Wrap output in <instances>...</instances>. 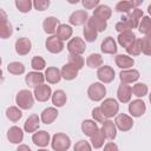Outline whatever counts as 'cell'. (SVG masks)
Listing matches in <instances>:
<instances>
[{
	"instance_id": "1",
	"label": "cell",
	"mask_w": 151,
	"mask_h": 151,
	"mask_svg": "<svg viewBox=\"0 0 151 151\" xmlns=\"http://www.w3.org/2000/svg\"><path fill=\"white\" fill-rule=\"evenodd\" d=\"M15 104L21 110H31L34 104V94L28 90H20L15 96Z\"/></svg>"
},
{
	"instance_id": "2",
	"label": "cell",
	"mask_w": 151,
	"mask_h": 151,
	"mask_svg": "<svg viewBox=\"0 0 151 151\" xmlns=\"http://www.w3.org/2000/svg\"><path fill=\"white\" fill-rule=\"evenodd\" d=\"M51 146L54 151H66L71 147V138L63 132L53 134L51 139Z\"/></svg>"
},
{
	"instance_id": "3",
	"label": "cell",
	"mask_w": 151,
	"mask_h": 151,
	"mask_svg": "<svg viewBox=\"0 0 151 151\" xmlns=\"http://www.w3.org/2000/svg\"><path fill=\"white\" fill-rule=\"evenodd\" d=\"M106 96V87L101 81L92 83L87 88V97L92 101H100Z\"/></svg>"
},
{
	"instance_id": "4",
	"label": "cell",
	"mask_w": 151,
	"mask_h": 151,
	"mask_svg": "<svg viewBox=\"0 0 151 151\" xmlns=\"http://www.w3.org/2000/svg\"><path fill=\"white\" fill-rule=\"evenodd\" d=\"M100 107H101V110H103V112H104V114L107 119L117 116L118 111H119V104L114 98L104 99L103 103L100 104Z\"/></svg>"
},
{
	"instance_id": "5",
	"label": "cell",
	"mask_w": 151,
	"mask_h": 151,
	"mask_svg": "<svg viewBox=\"0 0 151 151\" xmlns=\"http://www.w3.org/2000/svg\"><path fill=\"white\" fill-rule=\"evenodd\" d=\"M45 47H46V50L50 52V53H52V54H58V53H60V52H63V50H64V41L57 35V34H52V35H50L47 39H46V41H45Z\"/></svg>"
},
{
	"instance_id": "6",
	"label": "cell",
	"mask_w": 151,
	"mask_h": 151,
	"mask_svg": "<svg viewBox=\"0 0 151 151\" xmlns=\"http://www.w3.org/2000/svg\"><path fill=\"white\" fill-rule=\"evenodd\" d=\"M114 77H116L114 70L109 65H104V66L101 65L99 68H97V78L103 84L112 83L114 80Z\"/></svg>"
},
{
	"instance_id": "7",
	"label": "cell",
	"mask_w": 151,
	"mask_h": 151,
	"mask_svg": "<svg viewBox=\"0 0 151 151\" xmlns=\"http://www.w3.org/2000/svg\"><path fill=\"white\" fill-rule=\"evenodd\" d=\"M114 124L119 131L126 132L132 129L133 126V119L132 116H127L125 113H118L114 118Z\"/></svg>"
},
{
	"instance_id": "8",
	"label": "cell",
	"mask_w": 151,
	"mask_h": 151,
	"mask_svg": "<svg viewBox=\"0 0 151 151\" xmlns=\"http://www.w3.org/2000/svg\"><path fill=\"white\" fill-rule=\"evenodd\" d=\"M143 15H144L143 11L139 9L138 7H134L132 11H130L129 13H126V15L123 17L122 19L125 20L131 26V28L133 29V28H138V25H139L142 18H143Z\"/></svg>"
},
{
	"instance_id": "9",
	"label": "cell",
	"mask_w": 151,
	"mask_h": 151,
	"mask_svg": "<svg viewBox=\"0 0 151 151\" xmlns=\"http://www.w3.org/2000/svg\"><path fill=\"white\" fill-rule=\"evenodd\" d=\"M68 53H74V54H83L86 50V44L85 40H83L79 37L71 38L66 45Z\"/></svg>"
},
{
	"instance_id": "10",
	"label": "cell",
	"mask_w": 151,
	"mask_h": 151,
	"mask_svg": "<svg viewBox=\"0 0 151 151\" xmlns=\"http://www.w3.org/2000/svg\"><path fill=\"white\" fill-rule=\"evenodd\" d=\"M45 74H42L40 71H32V72H28L26 76H25V83L28 87H37L41 84H44L45 81Z\"/></svg>"
},
{
	"instance_id": "11",
	"label": "cell",
	"mask_w": 151,
	"mask_h": 151,
	"mask_svg": "<svg viewBox=\"0 0 151 151\" xmlns=\"http://www.w3.org/2000/svg\"><path fill=\"white\" fill-rule=\"evenodd\" d=\"M32 142L38 147H46L51 143V136L45 130H37L32 134Z\"/></svg>"
},
{
	"instance_id": "12",
	"label": "cell",
	"mask_w": 151,
	"mask_h": 151,
	"mask_svg": "<svg viewBox=\"0 0 151 151\" xmlns=\"http://www.w3.org/2000/svg\"><path fill=\"white\" fill-rule=\"evenodd\" d=\"M34 98L40 101V103H45L51 97H52V88L50 85H46V84H41L37 87H34Z\"/></svg>"
},
{
	"instance_id": "13",
	"label": "cell",
	"mask_w": 151,
	"mask_h": 151,
	"mask_svg": "<svg viewBox=\"0 0 151 151\" xmlns=\"http://www.w3.org/2000/svg\"><path fill=\"white\" fill-rule=\"evenodd\" d=\"M145 111H146V105L142 99H134V100L130 101V104H129V113L132 117H134V118L142 117L145 113Z\"/></svg>"
},
{
	"instance_id": "14",
	"label": "cell",
	"mask_w": 151,
	"mask_h": 151,
	"mask_svg": "<svg viewBox=\"0 0 151 151\" xmlns=\"http://www.w3.org/2000/svg\"><path fill=\"white\" fill-rule=\"evenodd\" d=\"M140 74H139V71L138 70H134V68H126V70H122L120 73H119V79L122 83H125V84H132V83H136L138 79H139Z\"/></svg>"
},
{
	"instance_id": "15",
	"label": "cell",
	"mask_w": 151,
	"mask_h": 151,
	"mask_svg": "<svg viewBox=\"0 0 151 151\" xmlns=\"http://www.w3.org/2000/svg\"><path fill=\"white\" fill-rule=\"evenodd\" d=\"M88 13L84 9H78V11H74L70 18H68V22L72 25V26H80V25H85V22H87L88 20Z\"/></svg>"
},
{
	"instance_id": "16",
	"label": "cell",
	"mask_w": 151,
	"mask_h": 151,
	"mask_svg": "<svg viewBox=\"0 0 151 151\" xmlns=\"http://www.w3.org/2000/svg\"><path fill=\"white\" fill-rule=\"evenodd\" d=\"M131 97H132V87L129 84L120 83V85L118 86V90H117L118 100L123 104H126V103H130Z\"/></svg>"
},
{
	"instance_id": "17",
	"label": "cell",
	"mask_w": 151,
	"mask_h": 151,
	"mask_svg": "<svg viewBox=\"0 0 151 151\" xmlns=\"http://www.w3.org/2000/svg\"><path fill=\"white\" fill-rule=\"evenodd\" d=\"M14 47H15V52L19 55H26V54H28L31 52L32 42H31V40L28 38L22 37V38H19V39L15 40Z\"/></svg>"
},
{
	"instance_id": "18",
	"label": "cell",
	"mask_w": 151,
	"mask_h": 151,
	"mask_svg": "<svg viewBox=\"0 0 151 151\" xmlns=\"http://www.w3.org/2000/svg\"><path fill=\"white\" fill-rule=\"evenodd\" d=\"M117 130L118 129H117L114 122L110 120V118L103 122L101 131L104 132V134H105V137H106L107 140H114L116 139V137H117Z\"/></svg>"
},
{
	"instance_id": "19",
	"label": "cell",
	"mask_w": 151,
	"mask_h": 151,
	"mask_svg": "<svg viewBox=\"0 0 151 151\" xmlns=\"http://www.w3.org/2000/svg\"><path fill=\"white\" fill-rule=\"evenodd\" d=\"M40 117L35 113L31 114L26 122L24 123V131L27 133H34L37 130H39V125H40Z\"/></svg>"
},
{
	"instance_id": "20",
	"label": "cell",
	"mask_w": 151,
	"mask_h": 151,
	"mask_svg": "<svg viewBox=\"0 0 151 151\" xmlns=\"http://www.w3.org/2000/svg\"><path fill=\"white\" fill-rule=\"evenodd\" d=\"M100 51L104 54H116L118 51L117 42L112 37H106L100 44Z\"/></svg>"
},
{
	"instance_id": "21",
	"label": "cell",
	"mask_w": 151,
	"mask_h": 151,
	"mask_svg": "<svg viewBox=\"0 0 151 151\" xmlns=\"http://www.w3.org/2000/svg\"><path fill=\"white\" fill-rule=\"evenodd\" d=\"M7 139L12 144H20L24 140V131L19 126H11L7 131Z\"/></svg>"
},
{
	"instance_id": "22",
	"label": "cell",
	"mask_w": 151,
	"mask_h": 151,
	"mask_svg": "<svg viewBox=\"0 0 151 151\" xmlns=\"http://www.w3.org/2000/svg\"><path fill=\"white\" fill-rule=\"evenodd\" d=\"M60 25L59 20L55 18V17H47L45 18V20L42 21V28H44V32L46 34H55L57 33V29H58V26Z\"/></svg>"
},
{
	"instance_id": "23",
	"label": "cell",
	"mask_w": 151,
	"mask_h": 151,
	"mask_svg": "<svg viewBox=\"0 0 151 151\" xmlns=\"http://www.w3.org/2000/svg\"><path fill=\"white\" fill-rule=\"evenodd\" d=\"M1 26H0V37L1 39H7L13 34V26L9 21H7V17L4 9H1Z\"/></svg>"
},
{
	"instance_id": "24",
	"label": "cell",
	"mask_w": 151,
	"mask_h": 151,
	"mask_svg": "<svg viewBox=\"0 0 151 151\" xmlns=\"http://www.w3.org/2000/svg\"><path fill=\"white\" fill-rule=\"evenodd\" d=\"M61 70L54 66H50L45 71V79L50 84H58L61 80Z\"/></svg>"
},
{
	"instance_id": "25",
	"label": "cell",
	"mask_w": 151,
	"mask_h": 151,
	"mask_svg": "<svg viewBox=\"0 0 151 151\" xmlns=\"http://www.w3.org/2000/svg\"><path fill=\"white\" fill-rule=\"evenodd\" d=\"M58 110H57V107L54 106H51V107H46V109H44L42 110V112H41V114H40V119H41V122L44 123V124H46V125H48V124H52L55 119H57V117H58Z\"/></svg>"
},
{
	"instance_id": "26",
	"label": "cell",
	"mask_w": 151,
	"mask_h": 151,
	"mask_svg": "<svg viewBox=\"0 0 151 151\" xmlns=\"http://www.w3.org/2000/svg\"><path fill=\"white\" fill-rule=\"evenodd\" d=\"M114 63L116 65L122 68V70H126V68H131L134 65V60L131 55L129 54H117L114 58Z\"/></svg>"
},
{
	"instance_id": "27",
	"label": "cell",
	"mask_w": 151,
	"mask_h": 151,
	"mask_svg": "<svg viewBox=\"0 0 151 151\" xmlns=\"http://www.w3.org/2000/svg\"><path fill=\"white\" fill-rule=\"evenodd\" d=\"M136 39H137V38H136V34H134V33L132 32V29H131V31H125V32L119 33V35H118V38H117V41H118V44H119L122 47L127 48Z\"/></svg>"
},
{
	"instance_id": "28",
	"label": "cell",
	"mask_w": 151,
	"mask_h": 151,
	"mask_svg": "<svg viewBox=\"0 0 151 151\" xmlns=\"http://www.w3.org/2000/svg\"><path fill=\"white\" fill-rule=\"evenodd\" d=\"M78 72H79V70L76 66H73V65H71L68 63L65 64L61 67V77L65 80H73V79H76L78 77Z\"/></svg>"
},
{
	"instance_id": "29",
	"label": "cell",
	"mask_w": 151,
	"mask_h": 151,
	"mask_svg": "<svg viewBox=\"0 0 151 151\" xmlns=\"http://www.w3.org/2000/svg\"><path fill=\"white\" fill-rule=\"evenodd\" d=\"M98 125H97V123H96V120L93 119V120H91V119H85V120H83V123H81V131H83V133L85 134V136H87V137H91V136H93L97 131H98Z\"/></svg>"
},
{
	"instance_id": "30",
	"label": "cell",
	"mask_w": 151,
	"mask_h": 151,
	"mask_svg": "<svg viewBox=\"0 0 151 151\" xmlns=\"http://www.w3.org/2000/svg\"><path fill=\"white\" fill-rule=\"evenodd\" d=\"M93 15H96V17L107 21L111 18V15H112V9L107 5H98L93 9Z\"/></svg>"
},
{
	"instance_id": "31",
	"label": "cell",
	"mask_w": 151,
	"mask_h": 151,
	"mask_svg": "<svg viewBox=\"0 0 151 151\" xmlns=\"http://www.w3.org/2000/svg\"><path fill=\"white\" fill-rule=\"evenodd\" d=\"M51 99H52V104L55 107H63L67 101V96L64 90H57L52 93Z\"/></svg>"
},
{
	"instance_id": "32",
	"label": "cell",
	"mask_w": 151,
	"mask_h": 151,
	"mask_svg": "<svg viewBox=\"0 0 151 151\" xmlns=\"http://www.w3.org/2000/svg\"><path fill=\"white\" fill-rule=\"evenodd\" d=\"M73 34V28L71 25H67V24H60L58 26V29H57V35L63 40V41H66V40H70L71 37Z\"/></svg>"
},
{
	"instance_id": "33",
	"label": "cell",
	"mask_w": 151,
	"mask_h": 151,
	"mask_svg": "<svg viewBox=\"0 0 151 151\" xmlns=\"http://www.w3.org/2000/svg\"><path fill=\"white\" fill-rule=\"evenodd\" d=\"M106 137L104 134V132L101 131V129H98V131L90 137V143L92 145L93 149H100L104 146V142H105Z\"/></svg>"
},
{
	"instance_id": "34",
	"label": "cell",
	"mask_w": 151,
	"mask_h": 151,
	"mask_svg": "<svg viewBox=\"0 0 151 151\" xmlns=\"http://www.w3.org/2000/svg\"><path fill=\"white\" fill-rule=\"evenodd\" d=\"M98 31L91 26L88 22H86V25L84 26V29H83V34H84V38H85V41L87 42H93L97 40L98 38Z\"/></svg>"
},
{
	"instance_id": "35",
	"label": "cell",
	"mask_w": 151,
	"mask_h": 151,
	"mask_svg": "<svg viewBox=\"0 0 151 151\" xmlns=\"http://www.w3.org/2000/svg\"><path fill=\"white\" fill-rule=\"evenodd\" d=\"M6 117L7 119H9L12 123H17L21 119L22 117V111L19 106H9L6 110Z\"/></svg>"
},
{
	"instance_id": "36",
	"label": "cell",
	"mask_w": 151,
	"mask_h": 151,
	"mask_svg": "<svg viewBox=\"0 0 151 151\" xmlns=\"http://www.w3.org/2000/svg\"><path fill=\"white\" fill-rule=\"evenodd\" d=\"M87 22L91 26H93L98 32H104L107 28V21L106 20H103V19H100V18L93 15V14H92V17L88 18Z\"/></svg>"
},
{
	"instance_id": "37",
	"label": "cell",
	"mask_w": 151,
	"mask_h": 151,
	"mask_svg": "<svg viewBox=\"0 0 151 151\" xmlns=\"http://www.w3.org/2000/svg\"><path fill=\"white\" fill-rule=\"evenodd\" d=\"M86 65L90 68H99L103 65V58L99 53H91L86 58Z\"/></svg>"
},
{
	"instance_id": "38",
	"label": "cell",
	"mask_w": 151,
	"mask_h": 151,
	"mask_svg": "<svg viewBox=\"0 0 151 151\" xmlns=\"http://www.w3.org/2000/svg\"><path fill=\"white\" fill-rule=\"evenodd\" d=\"M149 93V87L144 83H136L132 86V94L137 98H143Z\"/></svg>"
},
{
	"instance_id": "39",
	"label": "cell",
	"mask_w": 151,
	"mask_h": 151,
	"mask_svg": "<svg viewBox=\"0 0 151 151\" xmlns=\"http://www.w3.org/2000/svg\"><path fill=\"white\" fill-rule=\"evenodd\" d=\"M7 71L11 74L20 76V74L25 73V65L22 63H19V61H12L7 65Z\"/></svg>"
},
{
	"instance_id": "40",
	"label": "cell",
	"mask_w": 151,
	"mask_h": 151,
	"mask_svg": "<svg viewBox=\"0 0 151 151\" xmlns=\"http://www.w3.org/2000/svg\"><path fill=\"white\" fill-rule=\"evenodd\" d=\"M67 63L76 66L78 70H81L84 67V64H85V60L84 58L81 57V54H74V53H70L68 57H67Z\"/></svg>"
},
{
	"instance_id": "41",
	"label": "cell",
	"mask_w": 151,
	"mask_h": 151,
	"mask_svg": "<svg viewBox=\"0 0 151 151\" xmlns=\"http://www.w3.org/2000/svg\"><path fill=\"white\" fill-rule=\"evenodd\" d=\"M14 4L20 13H28L33 7V0H14Z\"/></svg>"
},
{
	"instance_id": "42",
	"label": "cell",
	"mask_w": 151,
	"mask_h": 151,
	"mask_svg": "<svg viewBox=\"0 0 151 151\" xmlns=\"http://www.w3.org/2000/svg\"><path fill=\"white\" fill-rule=\"evenodd\" d=\"M127 54L131 57H137L142 53V39H136L127 48H125Z\"/></svg>"
},
{
	"instance_id": "43",
	"label": "cell",
	"mask_w": 151,
	"mask_h": 151,
	"mask_svg": "<svg viewBox=\"0 0 151 151\" xmlns=\"http://www.w3.org/2000/svg\"><path fill=\"white\" fill-rule=\"evenodd\" d=\"M133 8H134V7L132 6V4H131L129 0H122V1L117 2L116 7H114L116 12H118V13H129V12L132 11Z\"/></svg>"
},
{
	"instance_id": "44",
	"label": "cell",
	"mask_w": 151,
	"mask_h": 151,
	"mask_svg": "<svg viewBox=\"0 0 151 151\" xmlns=\"http://www.w3.org/2000/svg\"><path fill=\"white\" fill-rule=\"evenodd\" d=\"M151 28V17L149 15H143L139 25H138V31L142 33V34H146L149 32V29Z\"/></svg>"
},
{
	"instance_id": "45",
	"label": "cell",
	"mask_w": 151,
	"mask_h": 151,
	"mask_svg": "<svg viewBox=\"0 0 151 151\" xmlns=\"http://www.w3.org/2000/svg\"><path fill=\"white\" fill-rule=\"evenodd\" d=\"M46 66V61L42 57H39V55H35L32 58L31 60V67L34 70V71H41L44 70Z\"/></svg>"
},
{
	"instance_id": "46",
	"label": "cell",
	"mask_w": 151,
	"mask_h": 151,
	"mask_svg": "<svg viewBox=\"0 0 151 151\" xmlns=\"http://www.w3.org/2000/svg\"><path fill=\"white\" fill-rule=\"evenodd\" d=\"M92 118H93L97 123H101V124H103L104 120L107 119V118L105 117V114H104V112H103V110H101L100 106L94 107V109L92 110Z\"/></svg>"
},
{
	"instance_id": "47",
	"label": "cell",
	"mask_w": 151,
	"mask_h": 151,
	"mask_svg": "<svg viewBox=\"0 0 151 151\" xmlns=\"http://www.w3.org/2000/svg\"><path fill=\"white\" fill-rule=\"evenodd\" d=\"M50 4H51L50 0H33V7L39 12L46 11L50 7Z\"/></svg>"
},
{
	"instance_id": "48",
	"label": "cell",
	"mask_w": 151,
	"mask_h": 151,
	"mask_svg": "<svg viewBox=\"0 0 151 151\" xmlns=\"http://www.w3.org/2000/svg\"><path fill=\"white\" fill-rule=\"evenodd\" d=\"M142 52L145 55L151 57V39L147 37L142 38Z\"/></svg>"
},
{
	"instance_id": "49",
	"label": "cell",
	"mask_w": 151,
	"mask_h": 151,
	"mask_svg": "<svg viewBox=\"0 0 151 151\" xmlns=\"http://www.w3.org/2000/svg\"><path fill=\"white\" fill-rule=\"evenodd\" d=\"M74 151H90L92 149V145L86 140H79L73 146Z\"/></svg>"
},
{
	"instance_id": "50",
	"label": "cell",
	"mask_w": 151,
	"mask_h": 151,
	"mask_svg": "<svg viewBox=\"0 0 151 151\" xmlns=\"http://www.w3.org/2000/svg\"><path fill=\"white\" fill-rule=\"evenodd\" d=\"M114 28H116V31L118 32V33H122V32H125V31H131L132 28H131V26L125 21V20H120V21H118L117 24H116V26H114Z\"/></svg>"
},
{
	"instance_id": "51",
	"label": "cell",
	"mask_w": 151,
	"mask_h": 151,
	"mask_svg": "<svg viewBox=\"0 0 151 151\" xmlns=\"http://www.w3.org/2000/svg\"><path fill=\"white\" fill-rule=\"evenodd\" d=\"M99 2L100 0H81V5L85 9H94Z\"/></svg>"
},
{
	"instance_id": "52",
	"label": "cell",
	"mask_w": 151,
	"mask_h": 151,
	"mask_svg": "<svg viewBox=\"0 0 151 151\" xmlns=\"http://www.w3.org/2000/svg\"><path fill=\"white\" fill-rule=\"evenodd\" d=\"M104 150H106V151H109V150H114V151H117L118 150V146L114 144V143H112V140L111 142H109L107 144H105L104 145Z\"/></svg>"
},
{
	"instance_id": "53",
	"label": "cell",
	"mask_w": 151,
	"mask_h": 151,
	"mask_svg": "<svg viewBox=\"0 0 151 151\" xmlns=\"http://www.w3.org/2000/svg\"><path fill=\"white\" fill-rule=\"evenodd\" d=\"M129 1L132 4L133 7H139V6L144 2V0H129Z\"/></svg>"
},
{
	"instance_id": "54",
	"label": "cell",
	"mask_w": 151,
	"mask_h": 151,
	"mask_svg": "<svg viewBox=\"0 0 151 151\" xmlns=\"http://www.w3.org/2000/svg\"><path fill=\"white\" fill-rule=\"evenodd\" d=\"M21 150H26V151H31V149H29V146H27V145H19V146H18V151H21Z\"/></svg>"
},
{
	"instance_id": "55",
	"label": "cell",
	"mask_w": 151,
	"mask_h": 151,
	"mask_svg": "<svg viewBox=\"0 0 151 151\" xmlns=\"http://www.w3.org/2000/svg\"><path fill=\"white\" fill-rule=\"evenodd\" d=\"M68 4H71V5H76V4H78L80 0H66Z\"/></svg>"
},
{
	"instance_id": "56",
	"label": "cell",
	"mask_w": 151,
	"mask_h": 151,
	"mask_svg": "<svg viewBox=\"0 0 151 151\" xmlns=\"http://www.w3.org/2000/svg\"><path fill=\"white\" fill-rule=\"evenodd\" d=\"M145 37H147V38H150V39H151V28H150V29H149V32L145 34Z\"/></svg>"
},
{
	"instance_id": "57",
	"label": "cell",
	"mask_w": 151,
	"mask_h": 151,
	"mask_svg": "<svg viewBox=\"0 0 151 151\" xmlns=\"http://www.w3.org/2000/svg\"><path fill=\"white\" fill-rule=\"evenodd\" d=\"M147 12H149V14H150V17H151V4L147 6Z\"/></svg>"
},
{
	"instance_id": "58",
	"label": "cell",
	"mask_w": 151,
	"mask_h": 151,
	"mask_svg": "<svg viewBox=\"0 0 151 151\" xmlns=\"http://www.w3.org/2000/svg\"><path fill=\"white\" fill-rule=\"evenodd\" d=\"M149 100H150V104H151V93L149 94Z\"/></svg>"
}]
</instances>
